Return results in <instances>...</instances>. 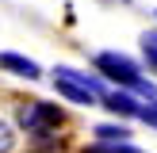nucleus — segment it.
I'll return each mask as SVG.
<instances>
[{
    "label": "nucleus",
    "mask_w": 157,
    "mask_h": 153,
    "mask_svg": "<svg viewBox=\"0 0 157 153\" xmlns=\"http://www.w3.org/2000/svg\"><path fill=\"white\" fill-rule=\"evenodd\" d=\"M142 122H150V126H157V103H150V107H142V115H138Z\"/></svg>",
    "instance_id": "1a4fd4ad"
},
{
    "label": "nucleus",
    "mask_w": 157,
    "mask_h": 153,
    "mask_svg": "<svg viewBox=\"0 0 157 153\" xmlns=\"http://www.w3.org/2000/svg\"><path fill=\"white\" fill-rule=\"evenodd\" d=\"M12 145H15V134H12V126L0 119V153H12Z\"/></svg>",
    "instance_id": "6e6552de"
},
{
    "label": "nucleus",
    "mask_w": 157,
    "mask_h": 153,
    "mask_svg": "<svg viewBox=\"0 0 157 153\" xmlns=\"http://www.w3.org/2000/svg\"><path fill=\"white\" fill-rule=\"evenodd\" d=\"M96 69L107 76V80H115V84H123V88H142V73H138V65L127 58V54H115V50H104V54H96Z\"/></svg>",
    "instance_id": "f03ea898"
},
{
    "label": "nucleus",
    "mask_w": 157,
    "mask_h": 153,
    "mask_svg": "<svg viewBox=\"0 0 157 153\" xmlns=\"http://www.w3.org/2000/svg\"><path fill=\"white\" fill-rule=\"evenodd\" d=\"M0 69H8V73H15V76H27V80H38V65L31 58H19V54H0Z\"/></svg>",
    "instance_id": "7ed1b4c3"
},
{
    "label": "nucleus",
    "mask_w": 157,
    "mask_h": 153,
    "mask_svg": "<svg viewBox=\"0 0 157 153\" xmlns=\"http://www.w3.org/2000/svg\"><path fill=\"white\" fill-rule=\"evenodd\" d=\"M142 58H146V65L157 73V31H146L142 35Z\"/></svg>",
    "instance_id": "423d86ee"
},
{
    "label": "nucleus",
    "mask_w": 157,
    "mask_h": 153,
    "mask_svg": "<svg viewBox=\"0 0 157 153\" xmlns=\"http://www.w3.org/2000/svg\"><path fill=\"white\" fill-rule=\"evenodd\" d=\"M104 103L111 107L115 115H142V103H138L134 96H127V92H107Z\"/></svg>",
    "instance_id": "20e7f679"
},
{
    "label": "nucleus",
    "mask_w": 157,
    "mask_h": 153,
    "mask_svg": "<svg viewBox=\"0 0 157 153\" xmlns=\"http://www.w3.org/2000/svg\"><path fill=\"white\" fill-rule=\"evenodd\" d=\"M127 134H130V130L119 126V122H104V126H96V138H100V142H127Z\"/></svg>",
    "instance_id": "39448f33"
},
{
    "label": "nucleus",
    "mask_w": 157,
    "mask_h": 153,
    "mask_svg": "<svg viewBox=\"0 0 157 153\" xmlns=\"http://www.w3.org/2000/svg\"><path fill=\"white\" fill-rule=\"evenodd\" d=\"M15 119H19V126L27 130L31 138H42V134H50L54 126H61V107H54V103H42V99H27V103L15 111Z\"/></svg>",
    "instance_id": "f257e3e1"
},
{
    "label": "nucleus",
    "mask_w": 157,
    "mask_h": 153,
    "mask_svg": "<svg viewBox=\"0 0 157 153\" xmlns=\"http://www.w3.org/2000/svg\"><path fill=\"white\" fill-rule=\"evenodd\" d=\"M84 153H142V149H134V145H127V142H100V145H92V149H84Z\"/></svg>",
    "instance_id": "0eeeda50"
}]
</instances>
